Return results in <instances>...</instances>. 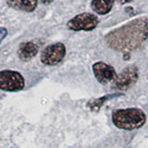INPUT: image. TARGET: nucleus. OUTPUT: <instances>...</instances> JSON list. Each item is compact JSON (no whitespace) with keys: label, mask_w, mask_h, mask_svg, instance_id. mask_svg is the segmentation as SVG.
Instances as JSON below:
<instances>
[{"label":"nucleus","mask_w":148,"mask_h":148,"mask_svg":"<svg viewBox=\"0 0 148 148\" xmlns=\"http://www.w3.org/2000/svg\"><path fill=\"white\" fill-rule=\"evenodd\" d=\"M138 75L139 71L136 66L132 65V66L125 68L114 82V88L119 91L128 90L129 88L135 84L138 80Z\"/></svg>","instance_id":"6"},{"label":"nucleus","mask_w":148,"mask_h":148,"mask_svg":"<svg viewBox=\"0 0 148 148\" xmlns=\"http://www.w3.org/2000/svg\"><path fill=\"white\" fill-rule=\"evenodd\" d=\"M38 53V46L32 42H24L21 44L18 49V56L21 60L28 61V60L34 58Z\"/></svg>","instance_id":"8"},{"label":"nucleus","mask_w":148,"mask_h":148,"mask_svg":"<svg viewBox=\"0 0 148 148\" xmlns=\"http://www.w3.org/2000/svg\"><path fill=\"white\" fill-rule=\"evenodd\" d=\"M92 71L96 80L102 84H108L111 82H115L118 77L115 69L104 62L95 63L92 65Z\"/></svg>","instance_id":"7"},{"label":"nucleus","mask_w":148,"mask_h":148,"mask_svg":"<svg viewBox=\"0 0 148 148\" xmlns=\"http://www.w3.org/2000/svg\"><path fill=\"white\" fill-rule=\"evenodd\" d=\"M66 55V47L62 43L50 45L41 54V61L47 66H55L62 61Z\"/></svg>","instance_id":"5"},{"label":"nucleus","mask_w":148,"mask_h":148,"mask_svg":"<svg viewBox=\"0 0 148 148\" xmlns=\"http://www.w3.org/2000/svg\"><path fill=\"white\" fill-rule=\"evenodd\" d=\"M98 18L92 13H81L72 18L68 22V28L71 31H92L98 25Z\"/></svg>","instance_id":"3"},{"label":"nucleus","mask_w":148,"mask_h":148,"mask_svg":"<svg viewBox=\"0 0 148 148\" xmlns=\"http://www.w3.org/2000/svg\"><path fill=\"white\" fill-rule=\"evenodd\" d=\"M0 32H1V40H3L5 38V36L8 34V31L5 29V28H1Z\"/></svg>","instance_id":"12"},{"label":"nucleus","mask_w":148,"mask_h":148,"mask_svg":"<svg viewBox=\"0 0 148 148\" xmlns=\"http://www.w3.org/2000/svg\"><path fill=\"white\" fill-rule=\"evenodd\" d=\"M115 95H106V96H104V97H100L99 99H92L91 100L89 103H88V106H90L92 109L94 110H98V108L102 106V104L104 103L105 101H106L108 99V97H111Z\"/></svg>","instance_id":"11"},{"label":"nucleus","mask_w":148,"mask_h":148,"mask_svg":"<svg viewBox=\"0 0 148 148\" xmlns=\"http://www.w3.org/2000/svg\"><path fill=\"white\" fill-rule=\"evenodd\" d=\"M148 40V18H139L110 32L105 37L110 48L121 52L136 50Z\"/></svg>","instance_id":"1"},{"label":"nucleus","mask_w":148,"mask_h":148,"mask_svg":"<svg viewBox=\"0 0 148 148\" xmlns=\"http://www.w3.org/2000/svg\"><path fill=\"white\" fill-rule=\"evenodd\" d=\"M7 4L11 8L21 11L32 12L37 8V0H7Z\"/></svg>","instance_id":"9"},{"label":"nucleus","mask_w":148,"mask_h":148,"mask_svg":"<svg viewBox=\"0 0 148 148\" xmlns=\"http://www.w3.org/2000/svg\"><path fill=\"white\" fill-rule=\"evenodd\" d=\"M132 0H120V2L122 4H126V3H129V2H132Z\"/></svg>","instance_id":"13"},{"label":"nucleus","mask_w":148,"mask_h":148,"mask_svg":"<svg viewBox=\"0 0 148 148\" xmlns=\"http://www.w3.org/2000/svg\"><path fill=\"white\" fill-rule=\"evenodd\" d=\"M24 88V79L21 73L13 71L0 72V89L7 92H17Z\"/></svg>","instance_id":"4"},{"label":"nucleus","mask_w":148,"mask_h":148,"mask_svg":"<svg viewBox=\"0 0 148 148\" xmlns=\"http://www.w3.org/2000/svg\"><path fill=\"white\" fill-rule=\"evenodd\" d=\"M115 0H92L91 7L95 13L99 15H106L111 11Z\"/></svg>","instance_id":"10"},{"label":"nucleus","mask_w":148,"mask_h":148,"mask_svg":"<svg viewBox=\"0 0 148 148\" xmlns=\"http://www.w3.org/2000/svg\"><path fill=\"white\" fill-rule=\"evenodd\" d=\"M112 120L117 128L132 131L143 126L146 117L143 111L139 108H126L115 110L112 114Z\"/></svg>","instance_id":"2"},{"label":"nucleus","mask_w":148,"mask_h":148,"mask_svg":"<svg viewBox=\"0 0 148 148\" xmlns=\"http://www.w3.org/2000/svg\"><path fill=\"white\" fill-rule=\"evenodd\" d=\"M43 3H50V2H52L53 0H41Z\"/></svg>","instance_id":"14"}]
</instances>
